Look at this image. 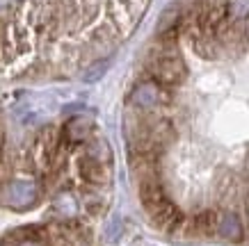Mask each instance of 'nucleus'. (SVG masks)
Segmentation results:
<instances>
[{
    "instance_id": "obj_1",
    "label": "nucleus",
    "mask_w": 249,
    "mask_h": 246,
    "mask_svg": "<svg viewBox=\"0 0 249 246\" xmlns=\"http://www.w3.org/2000/svg\"><path fill=\"white\" fill-rule=\"evenodd\" d=\"M41 198V185L32 178H9L0 185V205L16 212L35 208Z\"/></svg>"
},
{
    "instance_id": "obj_2",
    "label": "nucleus",
    "mask_w": 249,
    "mask_h": 246,
    "mask_svg": "<svg viewBox=\"0 0 249 246\" xmlns=\"http://www.w3.org/2000/svg\"><path fill=\"white\" fill-rule=\"evenodd\" d=\"M62 142H60V132L55 128H44L41 132L35 137L30 148V162L37 171H51L55 162V155L60 153Z\"/></svg>"
},
{
    "instance_id": "obj_3",
    "label": "nucleus",
    "mask_w": 249,
    "mask_h": 246,
    "mask_svg": "<svg viewBox=\"0 0 249 246\" xmlns=\"http://www.w3.org/2000/svg\"><path fill=\"white\" fill-rule=\"evenodd\" d=\"M149 73H151V80H156L162 87H176L185 80L188 75V68L183 64V60L178 55H172V52H162L158 57H153L149 62Z\"/></svg>"
},
{
    "instance_id": "obj_4",
    "label": "nucleus",
    "mask_w": 249,
    "mask_h": 246,
    "mask_svg": "<svg viewBox=\"0 0 249 246\" xmlns=\"http://www.w3.org/2000/svg\"><path fill=\"white\" fill-rule=\"evenodd\" d=\"M130 103L135 107H140V110H153V107L169 103V91H167V87L158 84L156 80H144L133 87Z\"/></svg>"
},
{
    "instance_id": "obj_5",
    "label": "nucleus",
    "mask_w": 249,
    "mask_h": 246,
    "mask_svg": "<svg viewBox=\"0 0 249 246\" xmlns=\"http://www.w3.org/2000/svg\"><path fill=\"white\" fill-rule=\"evenodd\" d=\"M78 176L91 187H103L110 182V164L98 162L91 155L83 153L78 157Z\"/></svg>"
},
{
    "instance_id": "obj_6",
    "label": "nucleus",
    "mask_w": 249,
    "mask_h": 246,
    "mask_svg": "<svg viewBox=\"0 0 249 246\" xmlns=\"http://www.w3.org/2000/svg\"><path fill=\"white\" fill-rule=\"evenodd\" d=\"M94 134V121L87 116H71L60 130L62 146H78L85 144Z\"/></svg>"
},
{
    "instance_id": "obj_7",
    "label": "nucleus",
    "mask_w": 249,
    "mask_h": 246,
    "mask_svg": "<svg viewBox=\"0 0 249 246\" xmlns=\"http://www.w3.org/2000/svg\"><path fill=\"white\" fill-rule=\"evenodd\" d=\"M149 212V216H151V221L158 228H162V230L167 232H176L178 228L183 226V214H181V210L176 208L169 198H165V201H160L158 205H153L151 210H146Z\"/></svg>"
},
{
    "instance_id": "obj_8",
    "label": "nucleus",
    "mask_w": 249,
    "mask_h": 246,
    "mask_svg": "<svg viewBox=\"0 0 249 246\" xmlns=\"http://www.w3.org/2000/svg\"><path fill=\"white\" fill-rule=\"evenodd\" d=\"M217 235L222 239H227L231 244H240L245 239V226H242V219L235 212L227 210L222 212L217 219Z\"/></svg>"
},
{
    "instance_id": "obj_9",
    "label": "nucleus",
    "mask_w": 249,
    "mask_h": 246,
    "mask_svg": "<svg viewBox=\"0 0 249 246\" xmlns=\"http://www.w3.org/2000/svg\"><path fill=\"white\" fill-rule=\"evenodd\" d=\"M165 189L160 185L158 176H151V178L140 180V201L146 210H151L153 205H158L160 201H165Z\"/></svg>"
},
{
    "instance_id": "obj_10",
    "label": "nucleus",
    "mask_w": 249,
    "mask_h": 246,
    "mask_svg": "<svg viewBox=\"0 0 249 246\" xmlns=\"http://www.w3.org/2000/svg\"><path fill=\"white\" fill-rule=\"evenodd\" d=\"M53 212L57 214L60 221H69V219H78L80 212V201L73 192H60L53 201Z\"/></svg>"
},
{
    "instance_id": "obj_11",
    "label": "nucleus",
    "mask_w": 249,
    "mask_h": 246,
    "mask_svg": "<svg viewBox=\"0 0 249 246\" xmlns=\"http://www.w3.org/2000/svg\"><path fill=\"white\" fill-rule=\"evenodd\" d=\"M217 219H219V214L215 210H204L201 214H196L195 221H192L195 235H201V237H213V235H217Z\"/></svg>"
},
{
    "instance_id": "obj_12",
    "label": "nucleus",
    "mask_w": 249,
    "mask_h": 246,
    "mask_svg": "<svg viewBox=\"0 0 249 246\" xmlns=\"http://www.w3.org/2000/svg\"><path fill=\"white\" fill-rule=\"evenodd\" d=\"M85 153L91 155L94 160H98V162L112 164V148H110V144H107L103 137H94V134H91L89 139L85 142Z\"/></svg>"
},
{
    "instance_id": "obj_13",
    "label": "nucleus",
    "mask_w": 249,
    "mask_h": 246,
    "mask_svg": "<svg viewBox=\"0 0 249 246\" xmlns=\"http://www.w3.org/2000/svg\"><path fill=\"white\" fill-rule=\"evenodd\" d=\"M224 16L229 21H247L249 18V0H227L224 5Z\"/></svg>"
},
{
    "instance_id": "obj_14",
    "label": "nucleus",
    "mask_w": 249,
    "mask_h": 246,
    "mask_svg": "<svg viewBox=\"0 0 249 246\" xmlns=\"http://www.w3.org/2000/svg\"><path fill=\"white\" fill-rule=\"evenodd\" d=\"M107 66H110V62H107V60H101V62H96V64H91V66L85 71L83 80L85 82H98L103 75H106Z\"/></svg>"
},
{
    "instance_id": "obj_15",
    "label": "nucleus",
    "mask_w": 249,
    "mask_h": 246,
    "mask_svg": "<svg viewBox=\"0 0 249 246\" xmlns=\"http://www.w3.org/2000/svg\"><path fill=\"white\" fill-rule=\"evenodd\" d=\"M103 205H106V203L101 201V196H98V194H91V192H89V194L83 196V208L87 210L89 214H101Z\"/></svg>"
}]
</instances>
